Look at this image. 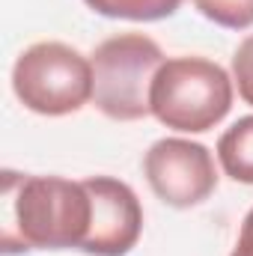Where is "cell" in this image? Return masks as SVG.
Masks as SVG:
<instances>
[{
	"mask_svg": "<svg viewBox=\"0 0 253 256\" xmlns=\"http://www.w3.org/2000/svg\"><path fill=\"white\" fill-rule=\"evenodd\" d=\"M3 250H80L92 224V196L84 182L63 176L3 173Z\"/></svg>",
	"mask_w": 253,
	"mask_h": 256,
	"instance_id": "obj_1",
	"label": "cell"
},
{
	"mask_svg": "<svg viewBox=\"0 0 253 256\" xmlns=\"http://www.w3.org/2000/svg\"><path fill=\"white\" fill-rule=\"evenodd\" d=\"M232 96L236 84L224 66L206 57H170L152 80L149 108L164 128L202 134L226 120Z\"/></svg>",
	"mask_w": 253,
	"mask_h": 256,
	"instance_id": "obj_2",
	"label": "cell"
},
{
	"mask_svg": "<svg viewBox=\"0 0 253 256\" xmlns=\"http://www.w3.org/2000/svg\"><path fill=\"white\" fill-rule=\"evenodd\" d=\"M164 51L143 33H120L96 45L92 63V104L114 122H137L152 114L149 90L164 66Z\"/></svg>",
	"mask_w": 253,
	"mask_h": 256,
	"instance_id": "obj_3",
	"label": "cell"
},
{
	"mask_svg": "<svg viewBox=\"0 0 253 256\" xmlns=\"http://www.w3.org/2000/svg\"><path fill=\"white\" fill-rule=\"evenodd\" d=\"M15 98L39 116H68L92 102V63L66 42H36L12 66Z\"/></svg>",
	"mask_w": 253,
	"mask_h": 256,
	"instance_id": "obj_4",
	"label": "cell"
},
{
	"mask_svg": "<svg viewBox=\"0 0 253 256\" xmlns=\"http://www.w3.org/2000/svg\"><path fill=\"white\" fill-rule=\"evenodd\" d=\"M143 176L152 194L173 208L200 206L218 188V167L212 152L188 137L155 140L143 155Z\"/></svg>",
	"mask_w": 253,
	"mask_h": 256,
	"instance_id": "obj_5",
	"label": "cell"
},
{
	"mask_svg": "<svg viewBox=\"0 0 253 256\" xmlns=\"http://www.w3.org/2000/svg\"><path fill=\"white\" fill-rule=\"evenodd\" d=\"M84 185L92 196V224L80 250L90 256L131 254L143 232V206L137 194L114 176H90Z\"/></svg>",
	"mask_w": 253,
	"mask_h": 256,
	"instance_id": "obj_6",
	"label": "cell"
},
{
	"mask_svg": "<svg viewBox=\"0 0 253 256\" xmlns=\"http://www.w3.org/2000/svg\"><path fill=\"white\" fill-rule=\"evenodd\" d=\"M218 161L232 182L253 185V116H242L220 134Z\"/></svg>",
	"mask_w": 253,
	"mask_h": 256,
	"instance_id": "obj_7",
	"label": "cell"
},
{
	"mask_svg": "<svg viewBox=\"0 0 253 256\" xmlns=\"http://www.w3.org/2000/svg\"><path fill=\"white\" fill-rule=\"evenodd\" d=\"M92 12L122 21H161L179 12L182 0H84Z\"/></svg>",
	"mask_w": 253,
	"mask_h": 256,
	"instance_id": "obj_8",
	"label": "cell"
},
{
	"mask_svg": "<svg viewBox=\"0 0 253 256\" xmlns=\"http://www.w3.org/2000/svg\"><path fill=\"white\" fill-rule=\"evenodd\" d=\"M194 9L226 30L253 27V0H194Z\"/></svg>",
	"mask_w": 253,
	"mask_h": 256,
	"instance_id": "obj_9",
	"label": "cell"
},
{
	"mask_svg": "<svg viewBox=\"0 0 253 256\" xmlns=\"http://www.w3.org/2000/svg\"><path fill=\"white\" fill-rule=\"evenodd\" d=\"M232 84L238 90V98L253 108V33L238 42L232 54Z\"/></svg>",
	"mask_w": 253,
	"mask_h": 256,
	"instance_id": "obj_10",
	"label": "cell"
},
{
	"mask_svg": "<svg viewBox=\"0 0 253 256\" xmlns=\"http://www.w3.org/2000/svg\"><path fill=\"white\" fill-rule=\"evenodd\" d=\"M230 256H253V208L244 214V220H242L238 242H236V248H232Z\"/></svg>",
	"mask_w": 253,
	"mask_h": 256,
	"instance_id": "obj_11",
	"label": "cell"
}]
</instances>
